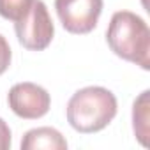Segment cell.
<instances>
[{
    "label": "cell",
    "instance_id": "6da1fadb",
    "mask_svg": "<svg viewBox=\"0 0 150 150\" xmlns=\"http://www.w3.org/2000/svg\"><path fill=\"white\" fill-rule=\"evenodd\" d=\"M118 110L117 97L104 87H85L74 92L67 103V122L81 134L99 132L110 125Z\"/></svg>",
    "mask_w": 150,
    "mask_h": 150
},
{
    "label": "cell",
    "instance_id": "7a4b0ae2",
    "mask_svg": "<svg viewBox=\"0 0 150 150\" xmlns=\"http://www.w3.org/2000/svg\"><path fill=\"white\" fill-rule=\"evenodd\" d=\"M106 42L110 50L141 69H150V28L145 20L131 11H118L111 16Z\"/></svg>",
    "mask_w": 150,
    "mask_h": 150
},
{
    "label": "cell",
    "instance_id": "3957f363",
    "mask_svg": "<svg viewBox=\"0 0 150 150\" xmlns=\"http://www.w3.org/2000/svg\"><path fill=\"white\" fill-rule=\"evenodd\" d=\"M14 32L20 44L30 51H42L51 44L55 27L42 0H34L30 13L14 23Z\"/></svg>",
    "mask_w": 150,
    "mask_h": 150
},
{
    "label": "cell",
    "instance_id": "277c9868",
    "mask_svg": "<svg viewBox=\"0 0 150 150\" xmlns=\"http://www.w3.org/2000/svg\"><path fill=\"white\" fill-rule=\"evenodd\" d=\"M103 0H55L57 16L69 34H90L101 18Z\"/></svg>",
    "mask_w": 150,
    "mask_h": 150
},
{
    "label": "cell",
    "instance_id": "5b68a950",
    "mask_svg": "<svg viewBox=\"0 0 150 150\" xmlns=\"http://www.w3.org/2000/svg\"><path fill=\"white\" fill-rule=\"evenodd\" d=\"M7 103L16 117L23 120H37L50 111L51 97L48 90L42 88L41 85L23 81V83H16L9 90Z\"/></svg>",
    "mask_w": 150,
    "mask_h": 150
},
{
    "label": "cell",
    "instance_id": "8992f818",
    "mask_svg": "<svg viewBox=\"0 0 150 150\" xmlns=\"http://www.w3.org/2000/svg\"><path fill=\"white\" fill-rule=\"evenodd\" d=\"M67 141L55 127H35L25 132L21 150H65Z\"/></svg>",
    "mask_w": 150,
    "mask_h": 150
},
{
    "label": "cell",
    "instance_id": "52a82bcc",
    "mask_svg": "<svg viewBox=\"0 0 150 150\" xmlns=\"http://www.w3.org/2000/svg\"><path fill=\"white\" fill-rule=\"evenodd\" d=\"M150 90H143L132 104V129L138 141L148 146L150 136Z\"/></svg>",
    "mask_w": 150,
    "mask_h": 150
},
{
    "label": "cell",
    "instance_id": "ba28073f",
    "mask_svg": "<svg viewBox=\"0 0 150 150\" xmlns=\"http://www.w3.org/2000/svg\"><path fill=\"white\" fill-rule=\"evenodd\" d=\"M32 4L34 0H0V16L16 23L30 13Z\"/></svg>",
    "mask_w": 150,
    "mask_h": 150
},
{
    "label": "cell",
    "instance_id": "9c48e42d",
    "mask_svg": "<svg viewBox=\"0 0 150 150\" xmlns=\"http://www.w3.org/2000/svg\"><path fill=\"white\" fill-rule=\"evenodd\" d=\"M11 58H13L11 46H9V42H7V39L0 34V76H2V74L9 69Z\"/></svg>",
    "mask_w": 150,
    "mask_h": 150
},
{
    "label": "cell",
    "instance_id": "30bf717a",
    "mask_svg": "<svg viewBox=\"0 0 150 150\" xmlns=\"http://www.w3.org/2000/svg\"><path fill=\"white\" fill-rule=\"evenodd\" d=\"M11 129L7 122L0 117V150H9L11 148Z\"/></svg>",
    "mask_w": 150,
    "mask_h": 150
}]
</instances>
